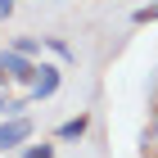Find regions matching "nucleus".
<instances>
[{"label":"nucleus","mask_w":158,"mask_h":158,"mask_svg":"<svg viewBox=\"0 0 158 158\" xmlns=\"http://www.w3.org/2000/svg\"><path fill=\"white\" fill-rule=\"evenodd\" d=\"M23 158H54V145H27Z\"/></svg>","instance_id":"obj_6"},{"label":"nucleus","mask_w":158,"mask_h":158,"mask_svg":"<svg viewBox=\"0 0 158 158\" xmlns=\"http://www.w3.org/2000/svg\"><path fill=\"white\" fill-rule=\"evenodd\" d=\"M18 109H23V99H5V95H0V113H5V118H23Z\"/></svg>","instance_id":"obj_7"},{"label":"nucleus","mask_w":158,"mask_h":158,"mask_svg":"<svg viewBox=\"0 0 158 158\" xmlns=\"http://www.w3.org/2000/svg\"><path fill=\"white\" fill-rule=\"evenodd\" d=\"M145 145H149V154H158V113H154V122H149V135H145Z\"/></svg>","instance_id":"obj_9"},{"label":"nucleus","mask_w":158,"mask_h":158,"mask_svg":"<svg viewBox=\"0 0 158 158\" xmlns=\"http://www.w3.org/2000/svg\"><path fill=\"white\" fill-rule=\"evenodd\" d=\"M5 77H9V73H5V63H0V81H5Z\"/></svg>","instance_id":"obj_11"},{"label":"nucleus","mask_w":158,"mask_h":158,"mask_svg":"<svg viewBox=\"0 0 158 158\" xmlns=\"http://www.w3.org/2000/svg\"><path fill=\"white\" fill-rule=\"evenodd\" d=\"M0 63H5V73H9L14 81H36L41 77V68H32V59L18 54V50H0Z\"/></svg>","instance_id":"obj_1"},{"label":"nucleus","mask_w":158,"mask_h":158,"mask_svg":"<svg viewBox=\"0 0 158 158\" xmlns=\"http://www.w3.org/2000/svg\"><path fill=\"white\" fill-rule=\"evenodd\" d=\"M54 90H59V68H50V63H45V68H41V77L32 81V95H27V99H50Z\"/></svg>","instance_id":"obj_3"},{"label":"nucleus","mask_w":158,"mask_h":158,"mask_svg":"<svg viewBox=\"0 0 158 158\" xmlns=\"http://www.w3.org/2000/svg\"><path fill=\"white\" fill-rule=\"evenodd\" d=\"M154 86H158V77H154Z\"/></svg>","instance_id":"obj_12"},{"label":"nucleus","mask_w":158,"mask_h":158,"mask_svg":"<svg viewBox=\"0 0 158 158\" xmlns=\"http://www.w3.org/2000/svg\"><path fill=\"white\" fill-rule=\"evenodd\" d=\"M131 18H135V23H158V0H154V5H140Z\"/></svg>","instance_id":"obj_5"},{"label":"nucleus","mask_w":158,"mask_h":158,"mask_svg":"<svg viewBox=\"0 0 158 158\" xmlns=\"http://www.w3.org/2000/svg\"><path fill=\"white\" fill-rule=\"evenodd\" d=\"M14 50H18V54H27V59H32V54H36V41H32V36H18V41H14Z\"/></svg>","instance_id":"obj_8"},{"label":"nucleus","mask_w":158,"mask_h":158,"mask_svg":"<svg viewBox=\"0 0 158 158\" xmlns=\"http://www.w3.org/2000/svg\"><path fill=\"white\" fill-rule=\"evenodd\" d=\"M90 131V113H77V118H68V122H59V140H81V135Z\"/></svg>","instance_id":"obj_4"},{"label":"nucleus","mask_w":158,"mask_h":158,"mask_svg":"<svg viewBox=\"0 0 158 158\" xmlns=\"http://www.w3.org/2000/svg\"><path fill=\"white\" fill-rule=\"evenodd\" d=\"M14 14V0H0V18H9Z\"/></svg>","instance_id":"obj_10"},{"label":"nucleus","mask_w":158,"mask_h":158,"mask_svg":"<svg viewBox=\"0 0 158 158\" xmlns=\"http://www.w3.org/2000/svg\"><path fill=\"white\" fill-rule=\"evenodd\" d=\"M27 135H32V122H27V118H9V122H0V154H5V149H14V145H23Z\"/></svg>","instance_id":"obj_2"}]
</instances>
